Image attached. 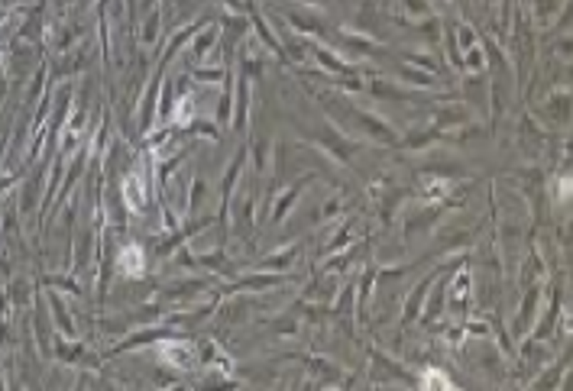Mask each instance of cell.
Masks as SVG:
<instances>
[{
	"instance_id": "1",
	"label": "cell",
	"mask_w": 573,
	"mask_h": 391,
	"mask_svg": "<svg viewBox=\"0 0 573 391\" xmlns=\"http://www.w3.org/2000/svg\"><path fill=\"white\" fill-rule=\"evenodd\" d=\"M117 269L123 275H143L146 262H143V249H140V246H126V249L120 252V259H117Z\"/></svg>"
}]
</instances>
